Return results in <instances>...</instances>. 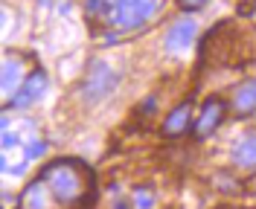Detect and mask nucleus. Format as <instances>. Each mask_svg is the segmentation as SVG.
<instances>
[{"label": "nucleus", "instance_id": "obj_1", "mask_svg": "<svg viewBox=\"0 0 256 209\" xmlns=\"http://www.w3.org/2000/svg\"><path fill=\"white\" fill-rule=\"evenodd\" d=\"M96 201V175L82 160L62 157L41 169L20 195V209H90Z\"/></svg>", "mask_w": 256, "mask_h": 209}, {"label": "nucleus", "instance_id": "obj_2", "mask_svg": "<svg viewBox=\"0 0 256 209\" xmlns=\"http://www.w3.org/2000/svg\"><path fill=\"white\" fill-rule=\"evenodd\" d=\"M256 55V38L254 32L242 29L233 20H222L218 26H212L204 38L201 58L212 67H239L248 64Z\"/></svg>", "mask_w": 256, "mask_h": 209}, {"label": "nucleus", "instance_id": "obj_3", "mask_svg": "<svg viewBox=\"0 0 256 209\" xmlns=\"http://www.w3.org/2000/svg\"><path fill=\"white\" fill-rule=\"evenodd\" d=\"M160 6H163V0H114L105 26H111V29H137L148 17H154Z\"/></svg>", "mask_w": 256, "mask_h": 209}, {"label": "nucleus", "instance_id": "obj_4", "mask_svg": "<svg viewBox=\"0 0 256 209\" xmlns=\"http://www.w3.org/2000/svg\"><path fill=\"white\" fill-rule=\"evenodd\" d=\"M116 81H120V76L111 70V64L94 61V64L88 67V73H84V81H82L79 93L88 105H99V102H105L114 93Z\"/></svg>", "mask_w": 256, "mask_h": 209}, {"label": "nucleus", "instance_id": "obj_5", "mask_svg": "<svg viewBox=\"0 0 256 209\" xmlns=\"http://www.w3.org/2000/svg\"><path fill=\"white\" fill-rule=\"evenodd\" d=\"M30 58L26 55H20V52H12V49H6L3 52V76H0V90H3V99H6V105H9V96L24 87V81L30 79L26 76V64Z\"/></svg>", "mask_w": 256, "mask_h": 209}, {"label": "nucleus", "instance_id": "obj_6", "mask_svg": "<svg viewBox=\"0 0 256 209\" xmlns=\"http://www.w3.org/2000/svg\"><path fill=\"white\" fill-rule=\"evenodd\" d=\"M224 113H227V105H224V99L212 96L204 102V108H201V116H198V122H195V137L198 140H204V137H210L212 131L222 125Z\"/></svg>", "mask_w": 256, "mask_h": 209}, {"label": "nucleus", "instance_id": "obj_7", "mask_svg": "<svg viewBox=\"0 0 256 209\" xmlns=\"http://www.w3.org/2000/svg\"><path fill=\"white\" fill-rule=\"evenodd\" d=\"M44 87H47V73H44V70H35V73H30V79L24 81V87L18 90V96L12 99L9 105H15V108H30V105H35V102L41 99Z\"/></svg>", "mask_w": 256, "mask_h": 209}, {"label": "nucleus", "instance_id": "obj_8", "mask_svg": "<svg viewBox=\"0 0 256 209\" xmlns=\"http://www.w3.org/2000/svg\"><path fill=\"white\" fill-rule=\"evenodd\" d=\"M195 35H198L195 20H180V23H175V26L166 32V49H169V52H180V49H186L192 41H195Z\"/></svg>", "mask_w": 256, "mask_h": 209}, {"label": "nucleus", "instance_id": "obj_9", "mask_svg": "<svg viewBox=\"0 0 256 209\" xmlns=\"http://www.w3.org/2000/svg\"><path fill=\"white\" fill-rule=\"evenodd\" d=\"M230 108L236 113H254L256 111V79H248L242 81L239 87L233 90V96H230Z\"/></svg>", "mask_w": 256, "mask_h": 209}, {"label": "nucleus", "instance_id": "obj_10", "mask_svg": "<svg viewBox=\"0 0 256 209\" xmlns=\"http://www.w3.org/2000/svg\"><path fill=\"white\" fill-rule=\"evenodd\" d=\"M190 119H192V108H190V102H184V105H178L175 111L166 116V122H163V134H169V137L184 134V131L190 128Z\"/></svg>", "mask_w": 256, "mask_h": 209}, {"label": "nucleus", "instance_id": "obj_11", "mask_svg": "<svg viewBox=\"0 0 256 209\" xmlns=\"http://www.w3.org/2000/svg\"><path fill=\"white\" fill-rule=\"evenodd\" d=\"M233 157H236V166H242V169H254L256 166V134H250V137L242 140Z\"/></svg>", "mask_w": 256, "mask_h": 209}, {"label": "nucleus", "instance_id": "obj_12", "mask_svg": "<svg viewBox=\"0 0 256 209\" xmlns=\"http://www.w3.org/2000/svg\"><path fill=\"white\" fill-rule=\"evenodd\" d=\"M134 207L137 209H154V195L148 189H137L134 192Z\"/></svg>", "mask_w": 256, "mask_h": 209}, {"label": "nucleus", "instance_id": "obj_13", "mask_svg": "<svg viewBox=\"0 0 256 209\" xmlns=\"http://www.w3.org/2000/svg\"><path fill=\"white\" fill-rule=\"evenodd\" d=\"M178 6H180V9H186V12H195V9L207 6V0H178Z\"/></svg>", "mask_w": 256, "mask_h": 209}, {"label": "nucleus", "instance_id": "obj_14", "mask_svg": "<svg viewBox=\"0 0 256 209\" xmlns=\"http://www.w3.org/2000/svg\"><path fill=\"white\" fill-rule=\"evenodd\" d=\"M250 195H256V180H254V183H250Z\"/></svg>", "mask_w": 256, "mask_h": 209}]
</instances>
